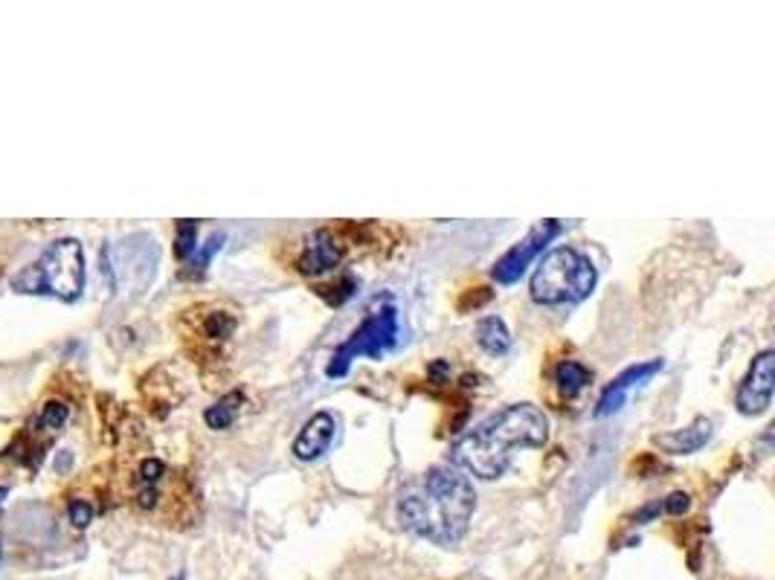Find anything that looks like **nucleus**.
I'll use <instances>...</instances> for the list:
<instances>
[{
	"label": "nucleus",
	"mask_w": 775,
	"mask_h": 580,
	"mask_svg": "<svg viewBox=\"0 0 775 580\" xmlns=\"http://www.w3.org/2000/svg\"><path fill=\"white\" fill-rule=\"evenodd\" d=\"M476 494L468 474L456 465H436L399 497L395 514L404 531L451 549L468 535Z\"/></svg>",
	"instance_id": "f257e3e1"
},
{
	"label": "nucleus",
	"mask_w": 775,
	"mask_h": 580,
	"mask_svg": "<svg viewBox=\"0 0 775 580\" xmlns=\"http://www.w3.org/2000/svg\"><path fill=\"white\" fill-rule=\"evenodd\" d=\"M549 442V418L535 404H508L479 421L451 447V465L483 481L506 474L517 450H538Z\"/></svg>",
	"instance_id": "f03ea898"
},
{
	"label": "nucleus",
	"mask_w": 775,
	"mask_h": 580,
	"mask_svg": "<svg viewBox=\"0 0 775 580\" xmlns=\"http://www.w3.org/2000/svg\"><path fill=\"white\" fill-rule=\"evenodd\" d=\"M599 282L596 265L576 247H555L535 265L529 293L538 305H578Z\"/></svg>",
	"instance_id": "7ed1b4c3"
},
{
	"label": "nucleus",
	"mask_w": 775,
	"mask_h": 580,
	"mask_svg": "<svg viewBox=\"0 0 775 580\" xmlns=\"http://www.w3.org/2000/svg\"><path fill=\"white\" fill-rule=\"evenodd\" d=\"M85 250L76 238H59L41 252L35 265L12 279L18 293L53 297L59 302H76L85 290Z\"/></svg>",
	"instance_id": "20e7f679"
},
{
	"label": "nucleus",
	"mask_w": 775,
	"mask_h": 580,
	"mask_svg": "<svg viewBox=\"0 0 775 580\" xmlns=\"http://www.w3.org/2000/svg\"><path fill=\"white\" fill-rule=\"evenodd\" d=\"M395 343H399V311L386 305L381 311L369 313L366 320L338 345V352L331 354V363L326 366V377H331V381L345 377L354 360H381Z\"/></svg>",
	"instance_id": "39448f33"
},
{
	"label": "nucleus",
	"mask_w": 775,
	"mask_h": 580,
	"mask_svg": "<svg viewBox=\"0 0 775 580\" xmlns=\"http://www.w3.org/2000/svg\"><path fill=\"white\" fill-rule=\"evenodd\" d=\"M558 236H560V221H555V218L540 221L538 227H531L529 232H526V238H520V241L506 252V256H499L497 265L492 268L494 282L497 284L520 282L523 276H526V270L538 261L540 252L552 245Z\"/></svg>",
	"instance_id": "423d86ee"
},
{
	"label": "nucleus",
	"mask_w": 775,
	"mask_h": 580,
	"mask_svg": "<svg viewBox=\"0 0 775 580\" xmlns=\"http://www.w3.org/2000/svg\"><path fill=\"white\" fill-rule=\"evenodd\" d=\"M773 390H775V352L773 349H764L753 358L750 363V372L737 386L735 406L741 415H764L773 404Z\"/></svg>",
	"instance_id": "0eeeda50"
},
{
	"label": "nucleus",
	"mask_w": 775,
	"mask_h": 580,
	"mask_svg": "<svg viewBox=\"0 0 775 580\" xmlns=\"http://www.w3.org/2000/svg\"><path fill=\"white\" fill-rule=\"evenodd\" d=\"M665 369V360H645V363H633V366H628L624 372H619L613 377V381L607 383L604 392L599 395V404H596V418H607V415L619 413L624 406V401H628V395L633 390H639V386H645L651 377H657V374Z\"/></svg>",
	"instance_id": "6e6552de"
},
{
	"label": "nucleus",
	"mask_w": 775,
	"mask_h": 580,
	"mask_svg": "<svg viewBox=\"0 0 775 580\" xmlns=\"http://www.w3.org/2000/svg\"><path fill=\"white\" fill-rule=\"evenodd\" d=\"M343 256L345 245L340 241V236L334 229H314V232L306 238V245H302L297 268H300L302 276H323L338 268L340 261H343Z\"/></svg>",
	"instance_id": "1a4fd4ad"
},
{
	"label": "nucleus",
	"mask_w": 775,
	"mask_h": 580,
	"mask_svg": "<svg viewBox=\"0 0 775 580\" xmlns=\"http://www.w3.org/2000/svg\"><path fill=\"white\" fill-rule=\"evenodd\" d=\"M186 317L193 320V336H198L200 349H213V352L230 343V336L238 329L236 313L221 305H198L186 311Z\"/></svg>",
	"instance_id": "9d476101"
},
{
	"label": "nucleus",
	"mask_w": 775,
	"mask_h": 580,
	"mask_svg": "<svg viewBox=\"0 0 775 580\" xmlns=\"http://www.w3.org/2000/svg\"><path fill=\"white\" fill-rule=\"evenodd\" d=\"M334 438H338V418L323 410V413H314L302 424L300 435L293 438L291 453L300 462H314V458L331 450Z\"/></svg>",
	"instance_id": "9b49d317"
},
{
	"label": "nucleus",
	"mask_w": 775,
	"mask_h": 580,
	"mask_svg": "<svg viewBox=\"0 0 775 580\" xmlns=\"http://www.w3.org/2000/svg\"><path fill=\"white\" fill-rule=\"evenodd\" d=\"M712 438V421L709 418H694L689 427L671 429V433L653 435V444L660 447L662 453H671V456H691V453L703 450Z\"/></svg>",
	"instance_id": "f8f14e48"
},
{
	"label": "nucleus",
	"mask_w": 775,
	"mask_h": 580,
	"mask_svg": "<svg viewBox=\"0 0 775 580\" xmlns=\"http://www.w3.org/2000/svg\"><path fill=\"white\" fill-rule=\"evenodd\" d=\"M476 343L485 354L503 358L512 349V334H508L503 317H485V320L476 322Z\"/></svg>",
	"instance_id": "ddd939ff"
},
{
	"label": "nucleus",
	"mask_w": 775,
	"mask_h": 580,
	"mask_svg": "<svg viewBox=\"0 0 775 580\" xmlns=\"http://www.w3.org/2000/svg\"><path fill=\"white\" fill-rule=\"evenodd\" d=\"M592 383V369H587L578 360H560L555 366V386L564 397H576Z\"/></svg>",
	"instance_id": "4468645a"
},
{
	"label": "nucleus",
	"mask_w": 775,
	"mask_h": 580,
	"mask_svg": "<svg viewBox=\"0 0 775 580\" xmlns=\"http://www.w3.org/2000/svg\"><path fill=\"white\" fill-rule=\"evenodd\" d=\"M241 406H245V392L232 390L218 397L213 406H207L204 421H207L209 429H230L236 424L238 413H241Z\"/></svg>",
	"instance_id": "2eb2a0df"
},
{
	"label": "nucleus",
	"mask_w": 775,
	"mask_h": 580,
	"mask_svg": "<svg viewBox=\"0 0 775 580\" xmlns=\"http://www.w3.org/2000/svg\"><path fill=\"white\" fill-rule=\"evenodd\" d=\"M198 221H177V238H175V252L180 261H189L198 250Z\"/></svg>",
	"instance_id": "dca6fc26"
},
{
	"label": "nucleus",
	"mask_w": 775,
	"mask_h": 580,
	"mask_svg": "<svg viewBox=\"0 0 775 580\" xmlns=\"http://www.w3.org/2000/svg\"><path fill=\"white\" fill-rule=\"evenodd\" d=\"M70 418V406H64L62 401H50V404L44 406L39 413V418L32 421V427L35 429H50V433H55L59 427H64V421Z\"/></svg>",
	"instance_id": "f3484780"
},
{
	"label": "nucleus",
	"mask_w": 775,
	"mask_h": 580,
	"mask_svg": "<svg viewBox=\"0 0 775 580\" xmlns=\"http://www.w3.org/2000/svg\"><path fill=\"white\" fill-rule=\"evenodd\" d=\"M221 241H224V236L221 232H216V236L209 238L207 245L200 247V250H195V256L189 259V268H193V273H204V270H207V265L213 261V256L221 250Z\"/></svg>",
	"instance_id": "a211bd4d"
},
{
	"label": "nucleus",
	"mask_w": 775,
	"mask_h": 580,
	"mask_svg": "<svg viewBox=\"0 0 775 580\" xmlns=\"http://www.w3.org/2000/svg\"><path fill=\"white\" fill-rule=\"evenodd\" d=\"M93 517H96V508L91 503H85V499H73L68 505V519L76 528H87L93 522Z\"/></svg>",
	"instance_id": "6ab92c4d"
},
{
	"label": "nucleus",
	"mask_w": 775,
	"mask_h": 580,
	"mask_svg": "<svg viewBox=\"0 0 775 580\" xmlns=\"http://www.w3.org/2000/svg\"><path fill=\"white\" fill-rule=\"evenodd\" d=\"M691 508V497L685 494V490H674L671 497L662 499V511L671 514V517H680V514H685Z\"/></svg>",
	"instance_id": "aec40b11"
},
{
	"label": "nucleus",
	"mask_w": 775,
	"mask_h": 580,
	"mask_svg": "<svg viewBox=\"0 0 775 580\" xmlns=\"http://www.w3.org/2000/svg\"><path fill=\"white\" fill-rule=\"evenodd\" d=\"M660 514H665L662 511V503H651V505H645V508H639L637 526H645V522H651V519L660 517Z\"/></svg>",
	"instance_id": "412c9836"
}]
</instances>
